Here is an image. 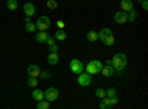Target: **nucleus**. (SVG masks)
I'll return each instance as SVG.
<instances>
[{
	"mask_svg": "<svg viewBox=\"0 0 148 109\" xmlns=\"http://www.w3.org/2000/svg\"><path fill=\"white\" fill-rule=\"evenodd\" d=\"M126 65H127V56L125 53H116L113 56V59H111V66L114 68L116 72L125 71Z\"/></svg>",
	"mask_w": 148,
	"mask_h": 109,
	"instance_id": "nucleus-1",
	"label": "nucleus"
},
{
	"mask_svg": "<svg viewBox=\"0 0 148 109\" xmlns=\"http://www.w3.org/2000/svg\"><path fill=\"white\" fill-rule=\"evenodd\" d=\"M98 40H101L105 46H113L116 43L114 34L110 28H102L99 32H98Z\"/></svg>",
	"mask_w": 148,
	"mask_h": 109,
	"instance_id": "nucleus-2",
	"label": "nucleus"
},
{
	"mask_svg": "<svg viewBox=\"0 0 148 109\" xmlns=\"http://www.w3.org/2000/svg\"><path fill=\"white\" fill-rule=\"evenodd\" d=\"M102 69V62L101 60H90V62L86 65V74L89 75H95V74H99Z\"/></svg>",
	"mask_w": 148,
	"mask_h": 109,
	"instance_id": "nucleus-3",
	"label": "nucleus"
},
{
	"mask_svg": "<svg viewBox=\"0 0 148 109\" xmlns=\"http://www.w3.org/2000/svg\"><path fill=\"white\" fill-rule=\"evenodd\" d=\"M70 69H71L73 74L80 75L82 72H84V65L82 64V60H79V59H71L70 60Z\"/></svg>",
	"mask_w": 148,
	"mask_h": 109,
	"instance_id": "nucleus-4",
	"label": "nucleus"
},
{
	"mask_svg": "<svg viewBox=\"0 0 148 109\" xmlns=\"http://www.w3.org/2000/svg\"><path fill=\"white\" fill-rule=\"evenodd\" d=\"M49 27H51V19H49V16H40L39 19L36 21V28H39L40 31H47Z\"/></svg>",
	"mask_w": 148,
	"mask_h": 109,
	"instance_id": "nucleus-5",
	"label": "nucleus"
},
{
	"mask_svg": "<svg viewBox=\"0 0 148 109\" xmlns=\"http://www.w3.org/2000/svg\"><path fill=\"white\" fill-rule=\"evenodd\" d=\"M59 97V91L55 89V87H49V89H46L45 90V100L46 102H55L56 99Z\"/></svg>",
	"mask_w": 148,
	"mask_h": 109,
	"instance_id": "nucleus-6",
	"label": "nucleus"
},
{
	"mask_svg": "<svg viewBox=\"0 0 148 109\" xmlns=\"http://www.w3.org/2000/svg\"><path fill=\"white\" fill-rule=\"evenodd\" d=\"M77 83L82 87H88V86L92 84V75L86 74V72H82L80 75H77Z\"/></svg>",
	"mask_w": 148,
	"mask_h": 109,
	"instance_id": "nucleus-7",
	"label": "nucleus"
},
{
	"mask_svg": "<svg viewBox=\"0 0 148 109\" xmlns=\"http://www.w3.org/2000/svg\"><path fill=\"white\" fill-rule=\"evenodd\" d=\"M101 74H102L105 78H110V77L116 75L114 68L111 66V60H107V62H105V66H102V69H101Z\"/></svg>",
	"mask_w": 148,
	"mask_h": 109,
	"instance_id": "nucleus-8",
	"label": "nucleus"
},
{
	"mask_svg": "<svg viewBox=\"0 0 148 109\" xmlns=\"http://www.w3.org/2000/svg\"><path fill=\"white\" fill-rule=\"evenodd\" d=\"M27 72H28V77H31V78H37V77L40 75L42 69H40V66H39V65L31 64V65H28V68H27Z\"/></svg>",
	"mask_w": 148,
	"mask_h": 109,
	"instance_id": "nucleus-9",
	"label": "nucleus"
},
{
	"mask_svg": "<svg viewBox=\"0 0 148 109\" xmlns=\"http://www.w3.org/2000/svg\"><path fill=\"white\" fill-rule=\"evenodd\" d=\"M22 9H24V14H25L27 18H31L36 14V7H34L33 3H25V5L22 6Z\"/></svg>",
	"mask_w": 148,
	"mask_h": 109,
	"instance_id": "nucleus-10",
	"label": "nucleus"
},
{
	"mask_svg": "<svg viewBox=\"0 0 148 109\" xmlns=\"http://www.w3.org/2000/svg\"><path fill=\"white\" fill-rule=\"evenodd\" d=\"M114 21L117 24H126L127 22V14H125V12H116V15H114Z\"/></svg>",
	"mask_w": 148,
	"mask_h": 109,
	"instance_id": "nucleus-11",
	"label": "nucleus"
},
{
	"mask_svg": "<svg viewBox=\"0 0 148 109\" xmlns=\"http://www.w3.org/2000/svg\"><path fill=\"white\" fill-rule=\"evenodd\" d=\"M120 6H121V12H125V14H129L130 10H133V3L130 0H123Z\"/></svg>",
	"mask_w": 148,
	"mask_h": 109,
	"instance_id": "nucleus-12",
	"label": "nucleus"
},
{
	"mask_svg": "<svg viewBox=\"0 0 148 109\" xmlns=\"http://www.w3.org/2000/svg\"><path fill=\"white\" fill-rule=\"evenodd\" d=\"M33 99L36 102H40V100H45V91L39 90V89H34L33 90Z\"/></svg>",
	"mask_w": 148,
	"mask_h": 109,
	"instance_id": "nucleus-13",
	"label": "nucleus"
},
{
	"mask_svg": "<svg viewBox=\"0 0 148 109\" xmlns=\"http://www.w3.org/2000/svg\"><path fill=\"white\" fill-rule=\"evenodd\" d=\"M47 37H49V34H47V32H45V31H40L39 34L36 35V41H37V43H46Z\"/></svg>",
	"mask_w": 148,
	"mask_h": 109,
	"instance_id": "nucleus-14",
	"label": "nucleus"
},
{
	"mask_svg": "<svg viewBox=\"0 0 148 109\" xmlns=\"http://www.w3.org/2000/svg\"><path fill=\"white\" fill-rule=\"evenodd\" d=\"M47 62L51 64V65H58V62H59V56H58V53H49V56H47Z\"/></svg>",
	"mask_w": 148,
	"mask_h": 109,
	"instance_id": "nucleus-15",
	"label": "nucleus"
},
{
	"mask_svg": "<svg viewBox=\"0 0 148 109\" xmlns=\"http://www.w3.org/2000/svg\"><path fill=\"white\" fill-rule=\"evenodd\" d=\"M86 39H88V41H90V43H95L98 40V32L93 31V30H90L88 32V35H86Z\"/></svg>",
	"mask_w": 148,
	"mask_h": 109,
	"instance_id": "nucleus-16",
	"label": "nucleus"
},
{
	"mask_svg": "<svg viewBox=\"0 0 148 109\" xmlns=\"http://www.w3.org/2000/svg\"><path fill=\"white\" fill-rule=\"evenodd\" d=\"M99 108H101V109H111L113 106H111V102H110V99H108V97H104V99H101Z\"/></svg>",
	"mask_w": 148,
	"mask_h": 109,
	"instance_id": "nucleus-17",
	"label": "nucleus"
},
{
	"mask_svg": "<svg viewBox=\"0 0 148 109\" xmlns=\"http://www.w3.org/2000/svg\"><path fill=\"white\" fill-rule=\"evenodd\" d=\"M53 39L55 40H59V41H64L67 39V32L65 31H56L55 35H53Z\"/></svg>",
	"mask_w": 148,
	"mask_h": 109,
	"instance_id": "nucleus-18",
	"label": "nucleus"
},
{
	"mask_svg": "<svg viewBox=\"0 0 148 109\" xmlns=\"http://www.w3.org/2000/svg\"><path fill=\"white\" fill-rule=\"evenodd\" d=\"M117 96V90L116 89H108V90H105V97H108V99H113V97H116Z\"/></svg>",
	"mask_w": 148,
	"mask_h": 109,
	"instance_id": "nucleus-19",
	"label": "nucleus"
},
{
	"mask_svg": "<svg viewBox=\"0 0 148 109\" xmlns=\"http://www.w3.org/2000/svg\"><path fill=\"white\" fill-rule=\"evenodd\" d=\"M37 109H49L51 108V103L46 102V100H40V102H37Z\"/></svg>",
	"mask_w": 148,
	"mask_h": 109,
	"instance_id": "nucleus-20",
	"label": "nucleus"
},
{
	"mask_svg": "<svg viewBox=\"0 0 148 109\" xmlns=\"http://www.w3.org/2000/svg\"><path fill=\"white\" fill-rule=\"evenodd\" d=\"M6 7H8L9 10H16V7H18V2H16V0H9V2L6 3Z\"/></svg>",
	"mask_w": 148,
	"mask_h": 109,
	"instance_id": "nucleus-21",
	"label": "nucleus"
},
{
	"mask_svg": "<svg viewBox=\"0 0 148 109\" xmlns=\"http://www.w3.org/2000/svg\"><path fill=\"white\" fill-rule=\"evenodd\" d=\"M136 16H138V12L130 10L129 14H127V21H129V22H135V21H136Z\"/></svg>",
	"mask_w": 148,
	"mask_h": 109,
	"instance_id": "nucleus-22",
	"label": "nucleus"
},
{
	"mask_svg": "<svg viewBox=\"0 0 148 109\" xmlns=\"http://www.w3.org/2000/svg\"><path fill=\"white\" fill-rule=\"evenodd\" d=\"M95 96H96V97H99V99H104V97H105V90L101 89V87L96 89V90H95Z\"/></svg>",
	"mask_w": 148,
	"mask_h": 109,
	"instance_id": "nucleus-23",
	"label": "nucleus"
},
{
	"mask_svg": "<svg viewBox=\"0 0 148 109\" xmlns=\"http://www.w3.org/2000/svg\"><path fill=\"white\" fill-rule=\"evenodd\" d=\"M27 84H28V87H37V84H39V81H37V78H31V77H28V81H27Z\"/></svg>",
	"mask_w": 148,
	"mask_h": 109,
	"instance_id": "nucleus-24",
	"label": "nucleus"
},
{
	"mask_svg": "<svg viewBox=\"0 0 148 109\" xmlns=\"http://www.w3.org/2000/svg\"><path fill=\"white\" fill-rule=\"evenodd\" d=\"M37 28H36V24H33V22H30V24H25V31L27 32H34Z\"/></svg>",
	"mask_w": 148,
	"mask_h": 109,
	"instance_id": "nucleus-25",
	"label": "nucleus"
},
{
	"mask_svg": "<svg viewBox=\"0 0 148 109\" xmlns=\"http://www.w3.org/2000/svg\"><path fill=\"white\" fill-rule=\"evenodd\" d=\"M46 6H47L49 9H56V7H58V3H56V0H47Z\"/></svg>",
	"mask_w": 148,
	"mask_h": 109,
	"instance_id": "nucleus-26",
	"label": "nucleus"
},
{
	"mask_svg": "<svg viewBox=\"0 0 148 109\" xmlns=\"http://www.w3.org/2000/svg\"><path fill=\"white\" fill-rule=\"evenodd\" d=\"M55 39H53V35H49V37H47V40H46V44L47 46H52V44H55Z\"/></svg>",
	"mask_w": 148,
	"mask_h": 109,
	"instance_id": "nucleus-27",
	"label": "nucleus"
},
{
	"mask_svg": "<svg viewBox=\"0 0 148 109\" xmlns=\"http://www.w3.org/2000/svg\"><path fill=\"white\" fill-rule=\"evenodd\" d=\"M56 27L59 28V31H62V28L65 27V22H64L62 19H59V21H56Z\"/></svg>",
	"mask_w": 148,
	"mask_h": 109,
	"instance_id": "nucleus-28",
	"label": "nucleus"
},
{
	"mask_svg": "<svg viewBox=\"0 0 148 109\" xmlns=\"http://www.w3.org/2000/svg\"><path fill=\"white\" fill-rule=\"evenodd\" d=\"M49 50H51V53H58L59 47H58L56 44H52V46H49Z\"/></svg>",
	"mask_w": 148,
	"mask_h": 109,
	"instance_id": "nucleus-29",
	"label": "nucleus"
},
{
	"mask_svg": "<svg viewBox=\"0 0 148 109\" xmlns=\"http://www.w3.org/2000/svg\"><path fill=\"white\" fill-rule=\"evenodd\" d=\"M110 102H111V106H116L117 103H119V97H117V96H116V97H113V99H110Z\"/></svg>",
	"mask_w": 148,
	"mask_h": 109,
	"instance_id": "nucleus-30",
	"label": "nucleus"
},
{
	"mask_svg": "<svg viewBox=\"0 0 148 109\" xmlns=\"http://www.w3.org/2000/svg\"><path fill=\"white\" fill-rule=\"evenodd\" d=\"M39 77H42L43 80H47L51 75H49V72H40V75H39Z\"/></svg>",
	"mask_w": 148,
	"mask_h": 109,
	"instance_id": "nucleus-31",
	"label": "nucleus"
},
{
	"mask_svg": "<svg viewBox=\"0 0 148 109\" xmlns=\"http://www.w3.org/2000/svg\"><path fill=\"white\" fill-rule=\"evenodd\" d=\"M147 7H148V3H147V0H144V2H142V9L147 10Z\"/></svg>",
	"mask_w": 148,
	"mask_h": 109,
	"instance_id": "nucleus-32",
	"label": "nucleus"
},
{
	"mask_svg": "<svg viewBox=\"0 0 148 109\" xmlns=\"http://www.w3.org/2000/svg\"><path fill=\"white\" fill-rule=\"evenodd\" d=\"M30 22H31V19H30V18H27V16H25V24H30Z\"/></svg>",
	"mask_w": 148,
	"mask_h": 109,
	"instance_id": "nucleus-33",
	"label": "nucleus"
},
{
	"mask_svg": "<svg viewBox=\"0 0 148 109\" xmlns=\"http://www.w3.org/2000/svg\"><path fill=\"white\" fill-rule=\"evenodd\" d=\"M6 109H10V108H6Z\"/></svg>",
	"mask_w": 148,
	"mask_h": 109,
	"instance_id": "nucleus-34",
	"label": "nucleus"
}]
</instances>
